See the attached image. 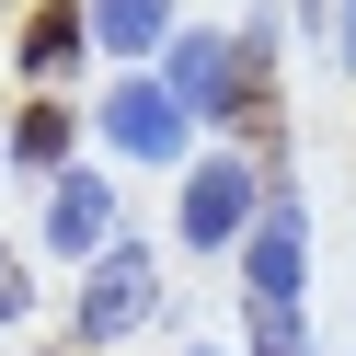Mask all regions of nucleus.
I'll return each mask as SVG.
<instances>
[{
  "instance_id": "8",
  "label": "nucleus",
  "mask_w": 356,
  "mask_h": 356,
  "mask_svg": "<svg viewBox=\"0 0 356 356\" xmlns=\"http://www.w3.org/2000/svg\"><path fill=\"white\" fill-rule=\"evenodd\" d=\"M12 149H24V161H58V149H70V115H58V104H35V115L12 127Z\"/></svg>"
},
{
  "instance_id": "6",
  "label": "nucleus",
  "mask_w": 356,
  "mask_h": 356,
  "mask_svg": "<svg viewBox=\"0 0 356 356\" xmlns=\"http://www.w3.org/2000/svg\"><path fill=\"white\" fill-rule=\"evenodd\" d=\"M92 35L138 58V47H161V35H172V0H92Z\"/></svg>"
},
{
  "instance_id": "10",
  "label": "nucleus",
  "mask_w": 356,
  "mask_h": 356,
  "mask_svg": "<svg viewBox=\"0 0 356 356\" xmlns=\"http://www.w3.org/2000/svg\"><path fill=\"white\" fill-rule=\"evenodd\" d=\"M333 35H345V58H356V0H333Z\"/></svg>"
},
{
  "instance_id": "5",
  "label": "nucleus",
  "mask_w": 356,
  "mask_h": 356,
  "mask_svg": "<svg viewBox=\"0 0 356 356\" xmlns=\"http://www.w3.org/2000/svg\"><path fill=\"white\" fill-rule=\"evenodd\" d=\"M47 241H58V253H115V195H104L92 172H70L58 207H47Z\"/></svg>"
},
{
  "instance_id": "7",
  "label": "nucleus",
  "mask_w": 356,
  "mask_h": 356,
  "mask_svg": "<svg viewBox=\"0 0 356 356\" xmlns=\"http://www.w3.org/2000/svg\"><path fill=\"white\" fill-rule=\"evenodd\" d=\"M70 47H81V0H47V12H35V35H24V70L47 81V70H58Z\"/></svg>"
},
{
  "instance_id": "2",
  "label": "nucleus",
  "mask_w": 356,
  "mask_h": 356,
  "mask_svg": "<svg viewBox=\"0 0 356 356\" xmlns=\"http://www.w3.org/2000/svg\"><path fill=\"white\" fill-rule=\"evenodd\" d=\"M241 276H253V310H299V276H310L299 195H264V218L241 230Z\"/></svg>"
},
{
  "instance_id": "1",
  "label": "nucleus",
  "mask_w": 356,
  "mask_h": 356,
  "mask_svg": "<svg viewBox=\"0 0 356 356\" xmlns=\"http://www.w3.org/2000/svg\"><path fill=\"white\" fill-rule=\"evenodd\" d=\"M149 299H161V264H149L138 241L92 253V287H81V345H115V333H138V322H149Z\"/></svg>"
},
{
  "instance_id": "9",
  "label": "nucleus",
  "mask_w": 356,
  "mask_h": 356,
  "mask_svg": "<svg viewBox=\"0 0 356 356\" xmlns=\"http://www.w3.org/2000/svg\"><path fill=\"white\" fill-rule=\"evenodd\" d=\"M253 356H310V333H299V310H253Z\"/></svg>"
},
{
  "instance_id": "4",
  "label": "nucleus",
  "mask_w": 356,
  "mask_h": 356,
  "mask_svg": "<svg viewBox=\"0 0 356 356\" xmlns=\"http://www.w3.org/2000/svg\"><path fill=\"white\" fill-rule=\"evenodd\" d=\"M184 104L161 92V81H115V92H104V138L127 149V161H172V149H184Z\"/></svg>"
},
{
  "instance_id": "3",
  "label": "nucleus",
  "mask_w": 356,
  "mask_h": 356,
  "mask_svg": "<svg viewBox=\"0 0 356 356\" xmlns=\"http://www.w3.org/2000/svg\"><path fill=\"white\" fill-rule=\"evenodd\" d=\"M253 195H264L253 161H195V184H184V241H195V253L241 241V230H253Z\"/></svg>"
}]
</instances>
